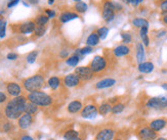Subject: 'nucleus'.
Masks as SVG:
<instances>
[{"instance_id": "nucleus-1", "label": "nucleus", "mask_w": 167, "mask_h": 140, "mask_svg": "<svg viewBox=\"0 0 167 140\" xmlns=\"http://www.w3.org/2000/svg\"><path fill=\"white\" fill-rule=\"evenodd\" d=\"M27 98L25 96H16L9 100L4 108V115L8 120H19L25 114Z\"/></svg>"}, {"instance_id": "nucleus-2", "label": "nucleus", "mask_w": 167, "mask_h": 140, "mask_svg": "<svg viewBox=\"0 0 167 140\" xmlns=\"http://www.w3.org/2000/svg\"><path fill=\"white\" fill-rule=\"evenodd\" d=\"M27 99L37 106H49L52 103L51 96H49L47 93L40 91V90L29 93V95L27 96Z\"/></svg>"}, {"instance_id": "nucleus-3", "label": "nucleus", "mask_w": 167, "mask_h": 140, "mask_svg": "<svg viewBox=\"0 0 167 140\" xmlns=\"http://www.w3.org/2000/svg\"><path fill=\"white\" fill-rule=\"evenodd\" d=\"M43 85H44V78L41 75L32 76L24 81V87L30 93L39 91L43 87Z\"/></svg>"}, {"instance_id": "nucleus-4", "label": "nucleus", "mask_w": 167, "mask_h": 140, "mask_svg": "<svg viewBox=\"0 0 167 140\" xmlns=\"http://www.w3.org/2000/svg\"><path fill=\"white\" fill-rule=\"evenodd\" d=\"M89 66H90V69L92 70L93 73H99L107 68V61L105 57H103V56L96 55L95 57H93Z\"/></svg>"}, {"instance_id": "nucleus-5", "label": "nucleus", "mask_w": 167, "mask_h": 140, "mask_svg": "<svg viewBox=\"0 0 167 140\" xmlns=\"http://www.w3.org/2000/svg\"><path fill=\"white\" fill-rule=\"evenodd\" d=\"M147 106L150 108H167V96L153 97L147 102Z\"/></svg>"}, {"instance_id": "nucleus-6", "label": "nucleus", "mask_w": 167, "mask_h": 140, "mask_svg": "<svg viewBox=\"0 0 167 140\" xmlns=\"http://www.w3.org/2000/svg\"><path fill=\"white\" fill-rule=\"evenodd\" d=\"M138 136L141 140H155L157 139V132L150 127H143L138 130Z\"/></svg>"}, {"instance_id": "nucleus-7", "label": "nucleus", "mask_w": 167, "mask_h": 140, "mask_svg": "<svg viewBox=\"0 0 167 140\" xmlns=\"http://www.w3.org/2000/svg\"><path fill=\"white\" fill-rule=\"evenodd\" d=\"M75 74L79 77L80 80L87 81V80H90L92 78L94 73L92 72V70L90 69V66H79V68H76Z\"/></svg>"}, {"instance_id": "nucleus-8", "label": "nucleus", "mask_w": 167, "mask_h": 140, "mask_svg": "<svg viewBox=\"0 0 167 140\" xmlns=\"http://www.w3.org/2000/svg\"><path fill=\"white\" fill-rule=\"evenodd\" d=\"M114 12H115V5L114 3L107 1L103 5V19L106 22H111L114 19Z\"/></svg>"}, {"instance_id": "nucleus-9", "label": "nucleus", "mask_w": 167, "mask_h": 140, "mask_svg": "<svg viewBox=\"0 0 167 140\" xmlns=\"http://www.w3.org/2000/svg\"><path fill=\"white\" fill-rule=\"evenodd\" d=\"M99 114V108L94 104H88L84 106L81 111V117L85 119H92L95 118Z\"/></svg>"}, {"instance_id": "nucleus-10", "label": "nucleus", "mask_w": 167, "mask_h": 140, "mask_svg": "<svg viewBox=\"0 0 167 140\" xmlns=\"http://www.w3.org/2000/svg\"><path fill=\"white\" fill-rule=\"evenodd\" d=\"M115 136V130L112 128H103L99 130L95 136V140H113Z\"/></svg>"}, {"instance_id": "nucleus-11", "label": "nucleus", "mask_w": 167, "mask_h": 140, "mask_svg": "<svg viewBox=\"0 0 167 140\" xmlns=\"http://www.w3.org/2000/svg\"><path fill=\"white\" fill-rule=\"evenodd\" d=\"M32 124H33V116L26 114V112L18 120V125L20 129L26 130L31 127Z\"/></svg>"}, {"instance_id": "nucleus-12", "label": "nucleus", "mask_w": 167, "mask_h": 140, "mask_svg": "<svg viewBox=\"0 0 167 140\" xmlns=\"http://www.w3.org/2000/svg\"><path fill=\"white\" fill-rule=\"evenodd\" d=\"M6 91L11 96H13V97H16V96H20L22 92V88L18 83L15 82H11L6 85Z\"/></svg>"}, {"instance_id": "nucleus-13", "label": "nucleus", "mask_w": 167, "mask_h": 140, "mask_svg": "<svg viewBox=\"0 0 167 140\" xmlns=\"http://www.w3.org/2000/svg\"><path fill=\"white\" fill-rule=\"evenodd\" d=\"M64 83L67 87H75L79 85L80 78L74 73V74H69L64 78Z\"/></svg>"}, {"instance_id": "nucleus-14", "label": "nucleus", "mask_w": 167, "mask_h": 140, "mask_svg": "<svg viewBox=\"0 0 167 140\" xmlns=\"http://www.w3.org/2000/svg\"><path fill=\"white\" fill-rule=\"evenodd\" d=\"M166 124H167L166 119H157V120H154V121H152L151 123H150L149 127L152 130H154L155 132H158V131H160V130H162L163 128H164L166 126Z\"/></svg>"}, {"instance_id": "nucleus-15", "label": "nucleus", "mask_w": 167, "mask_h": 140, "mask_svg": "<svg viewBox=\"0 0 167 140\" xmlns=\"http://www.w3.org/2000/svg\"><path fill=\"white\" fill-rule=\"evenodd\" d=\"M115 84H116V80L112 79V78H107V79H103L96 83L95 88L96 89H105V88L112 87V86H114Z\"/></svg>"}, {"instance_id": "nucleus-16", "label": "nucleus", "mask_w": 167, "mask_h": 140, "mask_svg": "<svg viewBox=\"0 0 167 140\" xmlns=\"http://www.w3.org/2000/svg\"><path fill=\"white\" fill-rule=\"evenodd\" d=\"M83 108V105H82V102L80 100H74V101H71L68 104V112L70 114H77L80 111H82Z\"/></svg>"}, {"instance_id": "nucleus-17", "label": "nucleus", "mask_w": 167, "mask_h": 140, "mask_svg": "<svg viewBox=\"0 0 167 140\" xmlns=\"http://www.w3.org/2000/svg\"><path fill=\"white\" fill-rule=\"evenodd\" d=\"M35 28L36 25L34 22H27L21 25V27H20V32L22 34H31L32 32L35 31Z\"/></svg>"}, {"instance_id": "nucleus-18", "label": "nucleus", "mask_w": 167, "mask_h": 140, "mask_svg": "<svg viewBox=\"0 0 167 140\" xmlns=\"http://www.w3.org/2000/svg\"><path fill=\"white\" fill-rule=\"evenodd\" d=\"M77 18H78L77 13H74L71 11H65L59 15V21L62 23H68L70 21H72V19H75Z\"/></svg>"}, {"instance_id": "nucleus-19", "label": "nucleus", "mask_w": 167, "mask_h": 140, "mask_svg": "<svg viewBox=\"0 0 167 140\" xmlns=\"http://www.w3.org/2000/svg\"><path fill=\"white\" fill-rule=\"evenodd\" d=\"M130 51V49L128 46L126 45H119L114 49V54L117 56V57H121V56L127 55Z\"/></svg>"}, {"instance_id": "nucleus-20", "label": "nucleus", "mask_w": 167, "mask_h": 140, "mask_svg": "<svg viewBox=\"0 0 167 140\" xmlns=\"http://www.w3.org/2000/svg\"><path fill=\"white\" fill-rule=\"evenodd\" d=\"M99 43V37L96 33H91L88 36L87 40H86V44H87V46H90V47L98 45Z\"/></svg>"}, {"instance_id": "nucleus-21", "label": "nucleus", "mask_w": 167, "mask_h": 140, "mask_svg": "<svg viewBox=\"0 0 167 140\" xmlns=\"http://www.w3.org/2000/svg\"><path fill=\"white\" fill-rule=\"evenodd\" d=\"M154 70V65L152 62H142L138 65V71L141 73H151Z\"/></svg>"}, {"instance_id": "nucleus-22", "label": "nucleus", "mask_w": 167, "mask_h": 140, "mask_svg": "<svg viewBox=\"0 0 167 140\" xmlns=\"http://www.w3.org/2000/svg\"><path fill=\"white\" fill-rule=\"evenodd\" d=\"M99 114L102 116H106L108 115L110 112L112 111V105L110 104L109 102H103L101 105L99 106Z\"/></svg>"}, {"instance_id": "nucleus-23", "label": "nucleus", "mask_w": 167, "mask_h": 140, "mask_svg": "<svg viewBox=\"0 0 167 140\" xmlns=\"http://www.w3.org/2000/svg\"><path fill=\"white\" fill-rule=\"evenodd\" d=\"M136 58L139 64H142L145 59V49H143V46L142 43H138L136 45Z\"/></svg>"}, {"instance_id": "nucleus-24", "label": "nucleus", "mask_w": 167, "mask_h": 140, "mask_svg": "<svg viewBox=\"0 0 167 140\" xmlns=\"http://www.w3.org/2000/svg\"><path fill=\"white\" fill-rule=\"evenodd\" d=\"M38 112V106L34 104V103H32V102H27V104H26V108H25V112L26 114H29V115H35L36 112Z\"/></svg>"}, {"instance_id": "nucleus-25", "label": "nucleus", "mask_w": 167, "mask_h": 140, "mask_svg": "<svg viewBox=\"0 0 167 140\" xmlns=\"http://www.w3.org/2000/svg\"><path fill=\"white\" fill-rule=\"evenodd\" d=\"M77 137H79V132L76 131V130H69L64 134L65 140H73Z\"/></svg>"}, {"instance_id": "nucleus-26", "label": "nucleus", "mask_w": 167, "mask_h": 140, "mask_svg": "<svg viewBox=\"0 0 167 140\" xmlns=\"http://www.w3.org/2000/svg\"><path fill=\"white\" fill-rule=\"evenodd\" d=\"M59 84H61V81H59V79L58 78V77H51V78L48 80V86L52 90L58 89Z\"/></svg>"}, {"instance_id": "nucleus-27", "label": "nucleus", "mask_w": 167, "mask_h": 140, "mask_svg": "<svg viewBox=\"0 0 167 140\" xmlns=\"http://www.w3.org/2000/svg\"><path fill=\"white\" fill-rule=\"evenodd\" d=\"M132 25L134 27H138V28H143V27H149L148 21H146L145 19H134L132 21Z\"/></svg>"}, {"instance_id": "nucleus-28", "label": "nucleus", "mask_w": 167, "mask_h": 140, "mask_svg": "<svg viewBox=\"0 0 167 140\" xmlns=\"http://www.w3.org/2000/svg\"><path fill=\"white\" fill-rule=\"evenodd\" d=\"M75 9H76V11H77L79 13H84V12L88 9V6H87V4H86L85 2L79 1V2H76Z\"/></svg>"}, {"instance_id": "nucleus-29", "label": "nucleus", "mask_w": 167, "mask_h": 140, "mask_svg": "<svg viewBox=\"0 0 167 140\" xmlns=\"http://www.w3.org/2000/svg\"><path fill=\"white\" fill-rule=\"evenodd\" d=\"M125 108V105L123 104V103H116V104H114L112 106V112L113 114H120V112H122L123 111H124Z\"/></svg>"}, {"instance_id": "nucleus-30", "label": "nucleus", "mask_w": 167, "mask_h": 140, "mask_svg": "<svg viewBox=\"0 0 167 140\" xmlns=\"http://www.w3.org/2000/svg\"><path fill=\"white\" fill-rule=\"evenodd\" d=\"M96 34L99 35V39H106L107 36L109 34V29L107 28V27H102V28H99L98 30V32H96Z\"/></svg>"}, {"instance_id": "nucleus-31", "label": "nucleus", "mask_w": 167, "mask_h": 140, "mask_svg": "<svg viewBox=\"0 0 167 140\" xmlns=\"http://www.w3.org/2000/svg\"><path fill=\"white\" fill-rule=\"evenodd\" d=\"M79 59H80V57L78 55H73V56H71V57H69L68 59H67V65L70 66H76L78 65Z\"/></svg>"}, {"instance_id": "nucleus-32", "label": "nucleus", "mask_w": 167, "mask_h": 140, "mask_svg": "<svg viewBox=\"0 0 167 140\" xmlns=\"http://www.w3.org/2000/svg\"><path fill=\"white\" fill-rule=\"evenodd\" d=\"M46 32V27L45 26H36L35 28V35L37 36V37H41V36H43L45 34Z\"/></svg>"}, {"instance_id": "nucleus-33", "label": "nucleus", "mask_w": 167, "mask_h": 140, "mask_svg": "<svg viewBox=\"0 0 167 140\" xmlns=\"http://www.w3.org/2000/svg\"><path fill=\"white\" fill-rule=\"evenodd\" d=\"M37 55H38V51L37 50L31 51L28 55H27V62H28L29 64H33V62L36 61V57H37Z\"/></svg>"}, {"instance_id": "nucleus-34", "label": "nucleus", "mask_w": 167, "mask_h": 140, "mask_svg": "<svg viewBox=\"0 0 167 140\" xmlns=\"http://www.w3.org/2000/svg\"><path fill=\"white\" fill-rule=\"evenodd\" d=\"M49 18L47 15H39L37 19H36V23H37L38 26H45L47 24Z\"/></svg>"}, {"instance_id": "nucleus-35", "label": "nucleus", "mask_w": 167, "mask_h": 140, "mask_svg": "<svg viewBox=\"0 0 167 140\" xmlns=\"http://www.w3.org/2000/svg\"><path fill=\"white\" fill-rule=\"evenodd\" d=\"M77 52L79 53V54H81V55L88 54V53H91L92 52V47H90V46H86V47H83L81 49H78Z\"/></svg>"}, {"instance_id": "nucleus-36", "label": "nucleus", "mask_w": 167, "mask_h": 140, "mask_svg": "<svg viewBox=\"0 0 167 140\" xmlns=\"http://www.w3.org/2000/svg\"><path fill=\"white\" fill-rule=\"evenodd\" d=\"M11 129H12V125H11V122H5V123H3V124H2V128H1V130H2L3 132L7 133V132L11 131Z\"/></svg>"}, {"instance_id": "nucleus-37", "label": "nucleus", "mask_w": 167, "mask_h": 140, "mask_svg": "<svg viewBox=\"0 0 167 140\" xmlns=\"http://www.w3.org/2000/svg\"><path fill=\"white\" fill-rule=\"evenodd\" d=\"M5 33H6V22L3 21L0 24V38L5 37Z\"/></svg>"}, {"instance_id": "nucleus-38", "label": "nucleus", "mask_w": 167, "mask_h": 140, "mask_svg": "<svg viewBox=\"0 0 167 140\" xmlns=\"http://www.w3.org/2000/svg\"><path fill=\"white\" fill-rule=\"evenodd\" d=\"M121 37H122L123 42H124V43H130V42H131V36H130L129 33H122Z\"/></svg>"}, {"instance_id": "nucleus-39", "label": "nucleus", "mask_w": 167, "mask_h": 140, "mask_svg": "<svg viewBox=\"0 0 167 140\" xmlns=\"http://www.w3.org/2000/svg\"><path fill=\"white\" fill-rule=\"evenodd\" d=\"M148 28L149 27H143V28H141V32H139V34H141L142 39L148 37Z\"/></svg>"}, {"instance_id": "nucleus-40", "label": "nucleus", "mask_w": 167, "mask_h": 140, "mask_svg": "<svg viewBox=\"0 0 167 140\" xmlns=\"http://www.w3.org/2000/svg\"><path fill=\"white\" fill-rule=\"evenodd\" d=\"M6 100H7V96H6V94L0 91V104L3 102H5Z\"/></svg>"}, {"instance_id": "nucleus-41", "label": "nucleus", "mask_w": 167, "mask_h": 140, "mask_svg": "<svg viewBox=\"0 0 167 140\" xmlns=\"http://www.w3.org/2000/svg\"><path fill=\"white\" fill-rule=\"evenodd\" d=\"M16 58H18V54H16V53L11 52L7 54V59H9V61H15Z\"/></svg>"}, {"instance_id": "nucleus-42", "label": "nucleus", "mask_w": 167, "mask_h": 140, "mask_svg": "<svg viewBox=\"0 0 167 140\" xmlns=\"http://www.w3.org/2000/svg\"><path fill=\"white\" fill-rule=\"evenodd\" d=\"M160 8H161L162 12H167V0H164V1L161 3Z\"/></svg>"}, {"instance_id": "nucleus-43", "label": "nucleus", "mask_w": 167, "mask_h": 140, "mask_svg": "<svg viewBox=\"0 0 167 140\" xmlns=\"http://www.w3.org/2000/svg\"><path fill=\"white\" fill-rule=\"evenodd\" d=\"M45 12H46V15H47L49 19H52V18H55V12L53 11H51V9H47Z\"/></svg>"}, {"instance_id": "nucleus-44", "label": "nucleus", "mask_w": 167, "mask_h": 140, "mask_svg": "<svg viewBox=\"0 0 167 140\" xmlns=\"http://www.w3.org/2000/svg\"><path fill=\"white\" fill-rule=\"evenodd\" d=\"M19 1H20V0H11V1L8 2V4H7V7L11 8V7H12V6L16 5L19 3Z\"/></svg>"}, {"instance_id": "nucleus-45", "label": "nucleus", "mask_w": 167, "mask_h": 140, "mask_svg": "<svg viewBox=\"0 0 167 140\" xmlns=\"http://www.w3.org/2000/svg\"><path fill=\"white\" fill-rule=\"evenodd\" d=\"M21 140H34V139H33L31 136H29V135H23L21 137Z\"/></svg>"}, {"instance_id": "nucleus-46", "label": "nucleus", "mask_w": 167, "mask_h": 140, "mask_svg": "<svg viewBox=\"0 0 167 140\" xmlns=\"http://www.w3.org/2000/svg\"><path fill=\"white\" fill-rule=\"evenodd\" d=\"M67 55H68V52H67V51H64V52H61V56H63V57H66V56Z\"/></svg>"}, {"instance_id": "nucleus-47", "label": "nucleus", "mask_w": 167, "mask_h": 140, "mask_svg": "<svg viewBox=\"0 0 167 140\" xmlns=\"http://www.w3.org/2000/svg\"><path fill=\"white\" fill-rule=\"evenodd\" d=\"M29 2L33 3V4H35V3H38V0H29Z\"/></svg>"}, {"instance_id": "nucleus-48", "label": "nucleus", "mask_w": 167, "mask_h": 140, "mask_svg": "<svg viewBox=\"0 0 167 140\" xmlns=\"http://www.w3.org/2000/svg\"><path fill=\"white\" fill-rule=\"evenodd\" d=\"M163 22H164L165 24H167V15H165L164 18H163Z\"/></svg>"}, {"instance_id": "nucleus-49", "label": "nucleus", "mask_w": 167, "mask_h": 140, "mask_svg": "<svg viewBox=\"0 0 167 140\" xmlns=\"http://www.w3.org/2000/svg\"><path fill=\"white\" fill-rule=\"evenodd\" d=\"M55 2V0H48V4H52Z\"/></svg>"}, {"instance_id": "nucleus-50", "label": "nucleus", "mask_w": 167, "mask_h": 140, "mask_svg": "<svg viewBox=\"0 0 167 140\" xmlns=\"http://www.w3.org/2000/svg\"><path fill=\"white\" fill-rule=\"evenodd\" d=\"M157 140H167L165 138H162V137H160V138H157Z\"/></svg>"}, {"instance_id": "nucleus-51", "label": "nucleus", "mask_w": 167, "mask_h": 140, "mask_svg": "<svg viewBox=\"0 0 167 140\" xmlns=\"http://www.w3.org/2000/svg\"><path fill=\"white\" fill-rule=\"evenodd\" d=\"M73 140H82V138H80V137H77V138H75V139H73Z\"/></svg>"}, {"instance_id": "nucleus-52", "label": "nucleus", "mask_w": 167, "mask_h": 140, "mask_svg": "<svg viewBox=\"0 0 167 140\" xmlns=\"http://www.w3.org/2000/svg\"><path fill=\"white\" fill-rule=\"evenodd\" d=\"M162 87H163V88H164V89H167V85H165V84H164V85H163V86H162Z\"/></svg>"}, {"instance_id": "nucleus-53", "label": "nucleus", "mask_w": 167, "mask_h": 140, "mask_svg": "<svg viewBox=\"0 0 167 140\" xmlns=\"http://www.w3.org/2000/svg\"><path fill=\"white\" fill-rule=\"evenodd\" d=\"M3 22V19L1 18V16H0V24H1V23Z\"/></svg>"}, {"instance_id": "nucleus-54", "label": "nucleus", "mask_w": 167, "mask_h": 140, "mask_svg": "<svg viewBox=\"0 0 167 140\" xmlns=\"http://www.w3.org/2000/svg\"><path fill=\"white\" fill-rule=\"evenodd\" d=\"M114 140H123L122 138H120V137H118V138H115Z\"/></svg>"}, {"instance_id": "nucleus-55", "label": "nucleus", "mask_w": 167, "mask_h": 140, "mask_svg": "<svg viewBox=\"0 0 167 140\" xmlns=\"http://www.w3.org/2000/svg\"><path fill=\"white\" fill-rule=\"evenodd\" d=\"M126 2H128V3H131V2H132V0H126Z\"/></svg>"}, {"instance_id": "nucleus-56", "label": "nucleus", "mask_w": 167, "mask_h": 140, "mask_svg": "<svg viewBox=\"0 0 167 140\" xmlns=\"http://www.w3.org/2000/svg\"><path fill=\"white\" fill-rule=\"evenodd\" d=\"M74 1H76V2H79V1H81V0H74Z\"/></svg>"}, {"instance_id": "nucleus-57", "label": "nucleus", "mask_w": 167, "mask_h": 140, "mask_svg": "<svg viewBox=\"0 0 167 140\" xmlns=\"http://www.w3.org/2000/svg\"><path fill=\"white\" fill-rule=\"evenodd\" d=\"M51 140H52V139H51Z\"/></svg>"}]
</instances>
